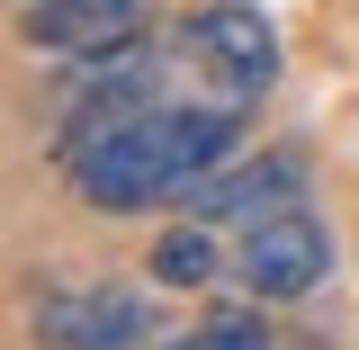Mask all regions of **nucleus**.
Wrapping results in <instances>:
<instances>
[{
	"mask_svg": "<svg viewBox=\"0 0 359 350\" xmlns=\"http://www.w3.org/2000/svg\"><path fill=\"white\" fill-rule=\"evenodd\" d=\"M278 207H306V162L297 153H252L233 171H207L180 189V216H207V224H261Z\"/></svg>",
	"mask_w": 359,
	"mask_h": 350,
	"instance_id": "obj_5",
	"label": "nucleus"
},
{
	"mask_svg": "<svg viewBox=\"0 0 359 350\" xmlns=\"http://www.w3.org/2000/svg\"><path fill=\"white\" fill-rule=\"evenodd\" d=\"M153 278H162V288H207V278H216V243H207V216L171 224V234L153 243Z\"/></svg>",
	"mask_w": 359,
	"mask_h": 350,
	"instance_id": "obj_7",
	"label": "nucleus"
},
{
	"mask_svg": "<svg viewBox=\"0 0 359 350\" xmlns=\"http://www.w3.org/2000/svg\"><path fill=\"white\" fill-rule=\"evenodd\" d=\"M36 342L45 350H144L153 306L135 288H54V297H36Z\"/></svg>",
	"mask_w": 359,
	"mask_h": 350,
	"instance_id": "obj_4",
	"label": "nucleus"
},
{
	"mask_svg": "<svg viewBox=\"0 0 359 350\" xmlns=\"http://www.w3.org/2000/svg\"><path fill=\"white\" fill-rule=\"evenodd\" d=\"M135 9L144 0H36L27 9V45H45V54H90V45L117 36Z\"/></svg>",
	"mask_w": 359,
	"mask_h": 350,
	"instance_id": "obj_6",
	"label": "nucleus"
},
{
	"mask_svg": "<svg viewBox=\"0 0 359 350\" xmlns=\"http://www.w3.org/2000/svg\"><path fill=\"white\" fill-rule=\"evenodd\" d=\"M180 45H189L233 99H261V90L278 81V27H269L252 0H207V9H189Z\"/></svg>",
	"mask_w": 359,
	"mask_h": 350,
	"instance_id": "obj_3",
	"label": "nucleus"
},
{
	"mask_svg": "<svg viewBox=\"0 0 359 350\" xmlns=\"http://www.w3.org/2000/svg\"><path fill=\"white\" fill-rule=\"evenodd\" d=\"M233 278H243L261 306H297V297H314V288L332 278V234H323V216H306V207H278V216L243 224Z\"/></svg>",
	"mask_w": 359,
	"mask_h": 350,
	"instance_id": "obj_2",
	"label": "nucleus"
},
{
	"mask_svg": "<svg viewBox=\"0 0 359 350\" xmlns=\"http://www.w3.org/2000/svg\"><path fill=\"white\" fill-rule=\"evenodd\" d=\"M243 144V117L233 108H144L117 135H99L72 153V189L90 207L126 216V207H153V198H180L189 180H207Z\"/></svg>",
	"mask_w": 359,
	"mask_h": 350,
	"instance_id": "obj_1",
	"label": "nucleus"
},
{
	"mask_svg": "<svg viewBox=\"0 0 359 350\" xmlns=\"http://www.w3.org/2000/svg\"><path fill=\"white\" fill-rule=\"evenodd\" d=\"M162 350H278V342H269V323H252V314H207L198 332H180Z\"/></svg>",
	"mask_w": 359,
	"mask_h": 350,
	"instance_id": "obj_8",
	"label": "nucleus"
}]
</instances>
